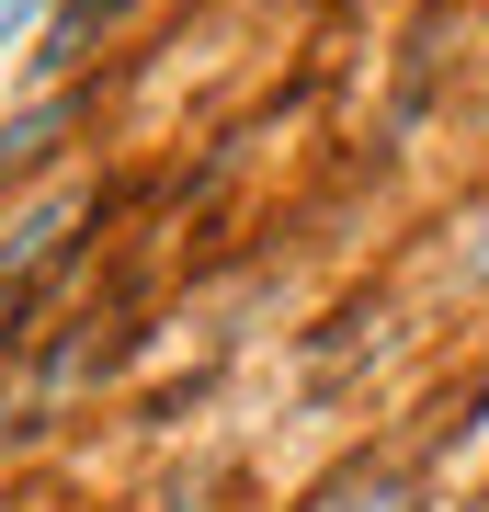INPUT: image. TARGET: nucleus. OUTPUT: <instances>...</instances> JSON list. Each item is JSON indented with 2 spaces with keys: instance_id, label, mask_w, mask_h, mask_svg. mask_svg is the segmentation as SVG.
<instances>
[{
  "instance_id": "nucleus-2",
  "label": "nucleus",
  "mask_w": 489,
  "mask_h": 512,
  "mask_svg": "<svg viewBox=\"0 0 489 512\" xmlns=\"http://www.w3.org/2000/svg\"><path fill=\"white\" fill-rule=\"evenodd\" d=\"M23 12H35V0H0V35H12V23H23Z\"/></svg>"
},
{
  "instance_id": "nucleus-1",
  "label": "nucleus",
  "mask_w": 489,
  "mask_h": 512,
  "mask_svg": "<svg viewBox=\"0 0 489 512\" xmlns=\"http://www.w3.org/2000/svg\"><path fill=\"white\" fill-rule=\"evenodd\" d=\"M296 512H421V490H410V467H376V456H353V467H330Z\"/></svg>"
}]
</instances>
